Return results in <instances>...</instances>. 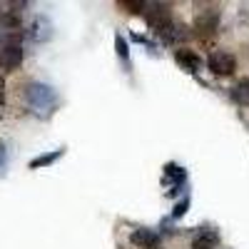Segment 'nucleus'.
<instances>
[{
  "instance_id": "obj_1",
  "label": "nucleus",
  "mask_w": 249,
  "mask_h": 249,
  "mask_svg": "<svg viewBox=\"0 0 249 249\" xmlns=\"http://www.w3.org/2000/svg\"><path fill=\"white\" fill-rule=\"evenodd\" d=\"M23 97H25V102L37 112V115H53L55 112V107H57V92L50 88V85H45V82H37V80H33V82H25V88H23Z\"/></svg>"
},
{
  "instance_id": "obj_2",
  "label": "nucleus",
  "mask_w": 249,
  "mask_h": 249,
  "mask_svg": "<svg viewBox=\"0 0 249 249\" xmlns=\"http://www.w3.org/2000/svg\"><path fill=\"white\" fill-rule=\"evenodd\" d=\"M23 35L20 33H5V40L0 43V68L13 72L23 65Z\"/></svg>"
},
{
  "instance_id": "obj_3",
  "label": "nucleus",
  "mask_w": 249,
  "mask_h": 249,
  "mask_svg": "<svg viewBox=\"0 0 249 249\" xmlns=\"http://www.w3.org/2000/svg\"><path fill=\"white\" fill-rule=\"evenodd\" d=\"M207 68H210L214 75H219V77H227V75H232L237 70V60H234L232 53L217 50V53H212L210 57H207Z\"/></svg>"
},
{
  "instance_id": "obj_4",
  "label": "nucleus",
  "mask_w": 249,
  "mask_h": 249,
  "mask_svg": "<svg viewBox=\"0 0 249 249\" xmlns=\"http://www.w3.org/2000/svg\"><path fill=\"white\" fill-rule=\"evenodd\" d=\"M130 242H132L135 247H140V249H160V247H162L160 234L152 232V230H135V232L130 234Z\"/></svg>"
},
{
  "instance_id": "obj_5",
  "label": "nucleus",
  "mask_w": 249,
  "mask_h": 249,
  "mask_svg": "<svg viewBox=\"0 0 249 249\" xmlns=\"http://www.w3.org/2000/svg\"><path fill=\"white\" fill-rule=\"evenodd\" d=\"M217 23H219V10H199L197 13V20H195V28L197 33H214L217 30Z\"/></svg>"
},
{
  "instance_id": "obj_6",
  "label": "nucleus",
  "mask_w": 249,
  "mask_h": 249,
  "mask_svg": "<svg viewBox=\"0 0 249 249\" xmlns=\"http://www.w3.org/2000/svg\"><path fill=\"white\" fill-rule=\"evenodd\" d=\"M30 40H35V43H45V40L53 37V25L48 18H35L33 25H30Z\"/></svg>"
},
{
  "instance_id": "obj_7",
  "label": "nucleus",
  "mask_w": 249,
  "mask_h": 249,
  "mask_svg": "<svg viewBox=\"0 0 249 249\" xmlns=\"http://www.w3.org/2000/svg\"><path fill=\"white\" fill-rule=\"evenodd\" d=\"M219 244V234L212 230H199V234H195L192 239V249H217Z\"/></svg>"
},
{
  "instance_id": "obj_8",
  "label": "nucleus",
  "mask_w": 249,
  "mask_h": 249,
  "mask_svg": "<svg viewBox=\"0 0 249 249\" xmlns=\"http://www.w3.org/2000/svg\"><path fill=\"white\" fill-rule=\"evenodd\" d=\"M177 62H179V65H184L187 70H190V72H197L199 68H202V60L195 55V53H190V50H177Z\"/></svg>"
},
{
  "instance_id": "obj_9",
  "label": "nucleus",
  "mask_w": 249,
  "mask_h": 249,
  "mask_svg": "<svg viewBox=\"0 0 249 249\" xmlns=\"http://www.w3.org/2000/svg\"><path fill=\"white\" fill-rule=\"evenodd\" d=\"M65 155V150H53V152H48V155H40V157H35V160H30V170H37V167H48V164H53L57 157H62Z\"/></svg>"
},
{
  "instance_id": "obj_10",
  "label": "nucleus",
  "mask_w": 249,
  "mask_h": 249,
  "mask_svg": "<svg viewBox=\"0 0 249 249\" xmlns=\"http://www.w3.org/2000/svg\"><path fill=\"white\" fill-rule=\"evenodd\" d=\"M232 100L239 105H249V80H239L232 88Z\"/></svg>"
},
{
  "instance_id": "obj_11",
  "label": "nucleus",
  "mask_w": 249,
  "mask_h": 249,
  "mask_svg": "<svg viewBox=\"0 0 249 249\" xmlns=\"http://www.w3.org/2000/svg\"><path fill=\"white\" fill-rule=\"evenodd\" d=\"M115 50H117V57H122V62L130 68V48H127V40L122 35H115Z\"/></svg>"
},
{
  "instance_id": "obj_12",
  "label": "nucleus",
  "mask_w": 249,
  "mask_h": 249,
  "mask_svg": "<svg viewBox=\"0 0 249 249\" xmlns=\"http://www.w3.org/2000/svg\"><path fill=\"white\" fill-rule=\"evenodd\" d=\"M5 167H8V147H5V142L0 140V175L5 172Z\"/></svg>"
},
{
  "instance_id": "obj_13",
  "label": "nucleus",
  "mask_w": 249,
  "mask_h": 249,
  "mask_svg": "<svg viewBox=\"0 0 249 249\" xmlns=\"http://www.w3.org/2000/svg\"><path fill=\"white\" fill-rule=\"evenodd\" d=\"M5 102V80H3V75H0V105Z\"/></svg>"
},
{
  "instance_id": "obj_14",
  "label": "nucleus",
  "mask_w": 249,
  "mask_h": 249,
  "mask_svg": "<svg viewBox=\"0 0 249 249\" xmlns=\"http://www.w3.org/2000/svg\"><path fill=\"white\" fill-rule=\"evenodd\" d=\"M184 212H187V199H184L182 204H177V210H175V217H182Z\"/></svg>"
}]
</instances>
